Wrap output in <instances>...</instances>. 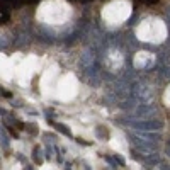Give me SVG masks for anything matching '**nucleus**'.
I'll return each mask as SVG.
<instances>
[{
	"label": "nucleus",
	"instance_id": "obj_1",
	"mask_svg": "<svg viewBox=\"0 0 170 170\" xmlns=\"http://www.w3.org/2000/svg\"><path fill=\"white\" fill-rule=\"evenodd\" d=\"M141 2H146V3H151V2H155V0H141Z\"/></svg>",
	"mask_w": 170,
	"mask_h": 170
}]
</instances>
